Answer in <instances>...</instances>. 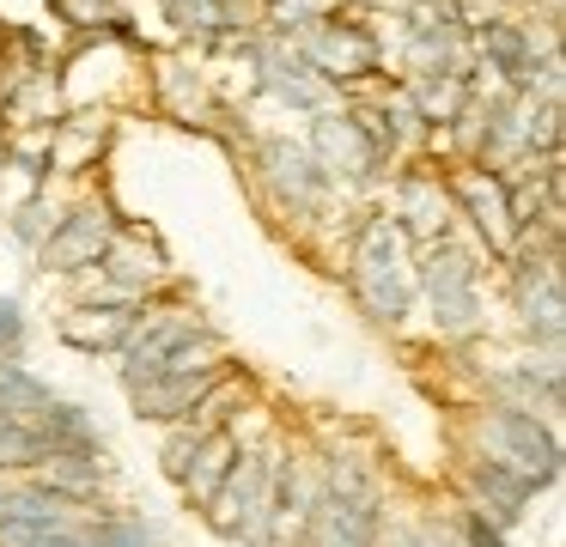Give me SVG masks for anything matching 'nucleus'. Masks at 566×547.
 Returning <instances> with one entry per match:
<instances>
[{"instance_id": "nucleus-1", "label": "nucleus", "mask_w": 566, "mask_h": 547, "mask_svg": "<svg viewBox=\"0 0 566 547\" xmlns=\"http://www.w3.org/2000/svg\"><path fill=\"white\" fill-rule=\"evenodd\" d=\"M354 298L366 304L371 323H402L415 298V262H408V231L396 219H366L354 243Z\"/></svg>"}, {"instance_id": "nucleus-2", "label": "nucleus", "mask_w": 566, "mask_h": 547, "mask_svg": "<svg viewBox=\"0 0 566 547\" xmlns=\"http://www.w3.org/2000/svg\"><path fill=\"white\" fill-rule=\"evenodd\" d=\"M311 152L329 177H371L396 152V128L371 109H317Z\"/></svg>"}, {"instance_id": "nucleus-3", "label": "nucleus", "mask_w": 566, "mask_h": 547, "mask_svg": "<svg viewBox=\"0 0 566 547\" xmlns=\"http://www.w3.org/2000/svg\"><path fill=\"white\" fill-rule=\"evenodd\" d=\"M475 438H481V456L517 469L530 486H548L560 474V438H554V425L524 413V408H488Z\"/></svg>"}, {"instance_id": "nucleus-4", "label": "nucleus", "mask_w": 566, "mask_h": 547, "mask_svg": "<svg viewBox=\"0 0 566 547\" xmlns=\"http://www.w3.org/2000/svg\"><path fill=\"white\" fill-rule=\"evenodd\" d=\"M420 286H427L432 323L439 335H475L481 328V267L469 262L457 243H427V262H420Z\"/></svg>"}, {"instance_id": "nucleus-5", "label": "nucleus", "mask_w": 566, "mask_h": 547, "mask_svg": "<svg viewBox=\"0 0 566 547\" xmlns=\"http://www.w3.org/2000/svg\"><path fill=\"white\" fill-rule=\"evenodd\" d=\"M269 486H274V462L238 456L232 469H226L220 493L208 498V505H213V529H220V535H256L262 517H269V505H274Z\"/></svg>"}, {"instance_id": "nucleus-6", "label": "nucleus", "mask_w": 566, "mask_h": 547, "mask_svg": "<svg viewBox=\"0 0 566 547\" xmlns=\"http://www.w3.org/2000/svg\"><path fill=\"white\" fill-rule=\"evenodd\" d=\"M444 194L463 207V219L475 225V238L488 243L493 255H512L517 250L524 231H517V219H512V201H505V177H500V170H463Z\"/></svg>"}, {"instance_id": "nucleus-7", "label": "nucleus", "mask_w": 566, "mask_h": 547, "mask_svg": "<svg viewBox=\"0 0 566 547\" xmlns=\"http://www.w3.org/2000/svg\"><path fill=\"white\" fill-rule=\"evenodd\" d=\"M298 55H305V67L323 73V80H366V73H378V36H371L366 24H323V19H311Z\"/></svg>"}, {"instance_id": "nucleus-8", "label": "nucleus", "mask_w": 566, "mask_h": 547, "mask_svg": "<svg viewBox=\"0 0 566 547\" xmlns=\"http://www.w3.org/2000/svg\"><path fill=\"white\" fill-rule=\"evenodd\" d=\"M512 292H517V316H524V335L536 347H560L566 335V292H560V262L554 255H530L524 267L512 274Z\"/></svg>"}, {"instance_id": "nucleus-9", "label": "nucleus", "mask_w": 566, "mask_h": 547, "mask_svg": "<svg viewBox=\"0 0 566 547\" xmlns=\"http://www.w3.org/2000/svg\"><path fill=\"white\" fill-rule=\"evenodd\" d=\"M116 225L104 207H74V213L55 219V231L38 243L43 250V267L50 274H86V267H98V255L111 250Z\"/></svg>"}, {"instance_id": "nucleus-10", "label": "nucleus", "mask_w": 566, "mask_h": 547, "mask_svg": "<svg viewBox=\"0 0 566 547\" xmlns=\"http://www.w3.org/2000/svg\"><path fill=\"white\" fill-rule=\"evenodd\" d=\"M196 316H184V311H165V316H135V328H128V340H123V383L135 389V383H147V377H159V365L177 353V340H189L196 335Z\"/></svg>"}, {"instance_id": "nucleus-11", "label": "nucleus", "mask_w": 566, "mask_h": 547, "mask_svg": "<svg viewBox=\"0 0 566 547\" xmlns=\"http://www.w3.org/2000/svg\"><path fill=\"white\" fill-rule=\"evenodd\" d=\"M262 170H269V182L293 201V213H311V207L335 189V177L317 165V152L298 146V140H262Z\"/></svg>"}, {"instance_id": "nucleus-12", "label": "nucleus", "mask_w": 566, "mask_h": 547, "mask_svg": "<svg viewBox=\"0 0 566 547\" xmlns=\"http://www.w3.org/2000/svg\"><path fill=\"white\" fill-rule=\"evenodd\" d=\"M481 61L500 73L512 92H536V36L512 19H493L481 24Z\"/></svg>"}, {"instance_id": "nucleus-13", "label": "nucleus", "mask_w": 566, "mask_h": 547, "mask_svg": "<svg viewBox=\"0 0 566 547\" xmlns=\"http://www.w3.org/2000/svg\"><path fill=\"white\" fill-rule=\"evenodd\" d=\"M238 462V438H232V425H208V432L189 444V456H184V469H177V481H184V493L196 498V505H208L213 493H220V481H226V469Z\"/></svg>"}, {"instance_id": "nucleus-14", "label": "nucleus", "mask_w": 566, "mask_h": 547, "mask_svg": "<svg viewBox=\"0 0 566 547\" xmlns=\"http://www.w3.org/2000/svg\"><path fill=\"white\" fill-rule=\"evenodd\" d=\"M444 207H451V194H444L439 177H402L396 182V225L408 231V243H432L444 238Z\"/></svg>"}, {"instance_id": "nucleus-15", "label": "nucleus", "mask_w": 566, "mask_h": 547, "mask_svg": "<svg viewBox=\"0 0 566 547\" xmlns=\"http://www.w3.org/2000/svg\"><path fill=\"white\" fill-rule=\"evenodd\" d=\"M135 328V304H80L74 316H62V340L74 353H111Z\"/></svg>"}, {"instance_id": "nucleus-16", "label": "nucleus", "mask_w": 566, "mask_h": 547, "mask_svg": "<svg viewBox=\"0 0 566 547\" xmlns=\"http://www.w3.org/2000/svg\"><path fill=\"white\" fill-rule=\"evenodd\" d=\"M98 274L147 298V286H153V280L165 274V262H159V250H140L135 238H111V250L98 255Z\"/></svg>"}, {"instance_id": "nucleus-17", "label": "nucleus", "mask_w": 566, "mask_h": 547, "mask_svg": "<svg viewBox=\"0 0 566 547\" xmlns=\"http://www.w3.org/2000/svg\"><path fill=\"white\" fill-rule=\"evenodd\" d=\"M0 547H98V541H92V523H80L67 511L55 523H7L0 517Z\"/></svg>"}, {"instance_id": "nucleus-18", "label": "nucleus", "mask_w": 566, "mask_h": 547, "mask_svg": "<svg viewBox=\"0 0 566 547\" xmlns=\"http://www.w3.org/2000/svg\"><path fill=\"white\" fill-rule=\"evenodd\" d=\"M475 486L493 498L488 511H500V523H517V511L530 505V493H536V486H530L524 474L505 469V462H493V456H481V462H475Z\"/></svg>"}, {"instance_id": "nucleus-19", "label": "nucleus", "mask_w": 566, "mask_h": 547, "mask_svg": "<svg viewBox=\"0 0 566 547\" xmlns=\"http://www.w3.org/2000/svg\"><path fill=\"white\" fill-rule=\"evenodd\" d=\"M50 389L25 371V365H0V420H31V413L50 408Z\"/></svg>"}, {"instance_id": "nucleus-20", "label": "nucleus", "mask_w": 566, "mask_h": 547, "mask_svg": "<svg viewBox=\"0 0 566 547\" xmlns=\"http://www.w3.org/2000/svg\"><path fill=\"white\" fill-rule=\"evenodd\" d=\"M55 450H50V438L38 432V425H25V420H0V474L7 469H43Z\"/></svg>"}, {"instance_id": "nucleus-21", "label": "nucleus", "mask_w": 566, "mask_h": 547, "mask_svg": "<svg viewBox=\"0 0 566 547\" xmlns=\"http://www.w3.org/2000/svg\"><path fill=\"white\" fill-rule=\"evenodd\" d=\"M165 12L184 36H220L232 24V0H165Z\"/></svg>"}, {"instance_id": "nucleus-22", "label": "nucleus", "mask_w": 566, "mask_h": 547, "mask_svg": "<svg viewBox=\"0 0 566 547\" xmlns=\"http://www.w3.org/2000/svg\"><path fill=\"white\" fill-rule=\"evenodd\" d=\"M92 541L98 547H159V535L135 517H104V523H92Z\"/></svg>"}, {"instance_id": "nucleus-23", "label": "nucleus", "mask_w": 566, "mask_h": 547, "mask_svg": "<svg viewBox=\"0 0 566 547\" xmlns=\"http://www.w3.org/2000/svg\"><path fill=\"white\" fill-rule=\"evenodd\" d=\"M55 219H62V213H55L50 201H25V207H19V219H13V238L38 250V243H43V238H50V231H55Z\"/></svg>"}, {"instance_id": "nucleus-24", "label": "nucleus", "mask_w": 566, "mask_h": 547, "mask_svg": "<svg viewBox=\"0 0 566 547\" xmlns=\"http://www.w3.org/2000/svg\"><path fill=\"white\" fill-rule=\"evenodd\" d=\"M55 12H62L67 24H123L111 0H55Z\"/></svg>"}, {"instance_id": "nucleus-25", "label": "nucleus", "mask_w": 566, "mask_h": 547, "mask_svg": "<svg viewBox=\"0 0 566 547\" xmlns=\"http://www.w3.org/2000/svg\"><path fill=\"white\" fill-rule=\"evenodd\" d=\"M19 335H25V316L13 298H0V347H19Z\"/></svg>"}, {"instance_id": "nucleus-26", "label": "nucleus", "mask_w": 566, "mask_h": 547, "mask_svg": "<svg viewBox=\"0 0 566 547\" xmlns=\"http://www.w3.org/2000/svg\"><path fill=\"white\" fill-rule=\"evenodd\" d=\"M390 547H451L439 529H402V535H390Z\"/></svg>"}, {"instance_id": "nucleus-27", "label": "nucleus", "mask_w": 566, "mask_h": 547, "mask_svg": "<svg viewBox=\"0 0 566 547\" xmlns=\"http://www.w3.org/2000/svg\"><path fill=\"white\" fill-rule=\"evenodd\" d=\"M469 547H505V535H500V529H488L481 517H469Z\"/></svg>"}]
</instances>
